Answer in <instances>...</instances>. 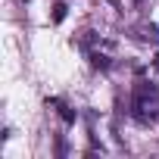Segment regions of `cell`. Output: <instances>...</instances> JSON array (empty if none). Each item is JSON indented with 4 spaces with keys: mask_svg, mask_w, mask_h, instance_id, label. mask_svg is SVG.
Instances as JSON below:
<instances>
[{
    "mask_svg": "<svg viewBox=\"0 0 159 159\" xmlns=\"http://www.w3.org/2000/svg\"><path fill=\"white\" fill-rule=\"evenodd\" d=\"M159 91H156V84H150V81H140L137 88H134V106L137 109H143L147 106V100H153Z\"/></svg>",
    "mask_w": 159,
    "mask_h": 159,
    "instance_id": "cell-1",
    "label": "cell"
},
{
    "mask_svg": "<svg viewBox=\"0 0 159 159\" xmlns=\"http://www.w3.org/2000/svg\"><path fill=\"white\" fill-rule=\"evenodd\" d=\"M66 10H69L66 3H56V7H53V22H62V19H66Z\"/></svg>",
    "mask_w": 159,
    "mask_h": 159,
    "instance_id": "cell-2",
    "label": "cell"
},
{
    "mask_svg": "<svg viewBox=\"0 0 159 159\" xmlns=\"http://www.w3.org/2000/svg\"><path fill=\"white\" fill-rule=\"evenodd\" d=\"M91 59H94V66H97V69H106V66H109V59H106V56H100V53H94Z\"/></svg>",
    "mask_w": 159,
    "mask_h": 159,
    "instance_id": "cell-3",
    "label": "cell"
},
{
    "mask_svg": "<svg viewBox=\"0 0 159 159\" xmlns=\"http://www.w3.org/2000/svg\"><path fill=\"white\" fill-rule=\"evenodd\" d=\"M59 112H62V119H66V122H75V112H72L69 106H59Z\"/></svg>",
    "mask_w": 159,
    "mask_h": 159,
    "instance_id": "cell-4",
    "label": "cell"
}]
</instances>
